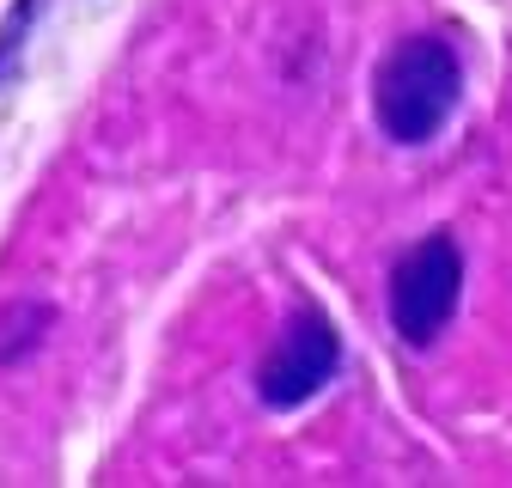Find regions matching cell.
I'll use <instances>...</instances> for the list:
<instances>
[{"label": "cell", "mask_w": 512, "mask_h": 488, "mask_svg": "<svg viewBox=\"0 0 512 488\" xmlns=\"http://www.w3.org/2000/svg\"><path fill=\"white\" fill-rule=\"evenodd\" d=\"M464 98V68H458V49L445 37H403L391 55L378 61V80H372V116L378 129L403 141V147H421L433 141L445 122H452Z\"/></svg>", "instance_id": "1"}, {"label": "cell", "mask_w": 512, "mask_h": 488, "mask_svg": "<svg viewBox=\"0 0 512 488\" xmlns=\"http://www.w3.org/2000/svg\"><path fill=\"white\" fill-rule=\"evenodd\" d=\"M458 293H464V251L445 232L421 238L391 275V324H397V336L409 348L439 342V330L458 312Z\"/></svg>", "instance_id": "2"}, {"label": "cell", "mask_w": 512, "mask_h": 488, "mask_svg": "<svg viewBox=\"0 0 512 488\" xmlns=\"http://www.w3.org/2000/svg\"><path fill=\"white\" fill-rule=\"evenodd\" d=\"M336 366H342L336 324L324 312H299V318L281 324L275 348L263 354V366H256V397L269 409H299L336 379Z\"/></svg>", "instance_id": "3"}, {"label": "cell", "mask_w": 512, "mask_h": 488, "mask_svg": "<svg viewBox=\"0 0 512 488\" xmlns=\"http://www.w3.org/2000/svg\"><path fill=\"white\" fill-rule=\"evenodd\" d=\"M43 7H49V0H13L7 25H0V80H13V74H19V55H25L31 25L43 19Z\"/></svg>", "instance_id": "4"}]
</instances>
